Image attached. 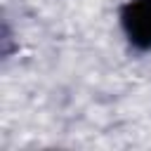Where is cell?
Listing matches in <instances>:
<instances>
[{
    "label": "cell",
    "instance_id": "1",
    "mask_svg": "<svg viewBox=\"0 0 151 151\" xmlns=\"http://www.w3.org/2000/svg\"><path fill=\"white\" fill-rule=\"evenodd\" d=\"M120 28L134 50L151 52V0H125L120 7Z\"/></svg>",
    "mask_w": 151,
    "mask_h": 151
}]
</instances>
